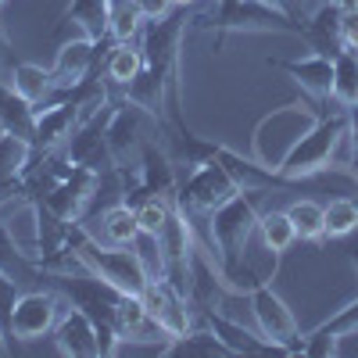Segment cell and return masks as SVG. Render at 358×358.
<instances>
[{
	"label": "cell",
	"instance_id": "cell-1",
	"mask_svg": "<svg viewBox=\"0 0 358 358\" xmlns=\"http://www.w3.org/2000/svg\"><path fill=\"white\" fill-rule=\"evenodd\" d=\"M69 251L83 262V268L97 273L101 280H108L122 294H140L147 287V280H151V268L140 258L136 244H129V248L108 244L97 233H90L83 222H72V229H69Z\"/></svg>",
	"mask_w": 358,
	"mask_h": 358
},
{
	"label": "cell",
	"instance_id": "cell-2",
	"mask_svg": "<svg viewBox=\"0 0 358 358\" xmlns=\"http://www.w3.org/2000/svg\"><path fill=\"white\" fill-rule=\"evenodd\" d=\"M348 118L351 111L344 108H330V111H322L315 122L305 129V136L297 140L287 158L280 162V176L290 179V183H301V179H312L326 169H341L337 165V151H341V143L348 140Z\"/></svg>",
	"mask_w": 358,
	"mask_h": 358
},
{
	"label": "cell",
	"instance_id": "cell-3",
	"mask_svg": "<svg viewBox=\"0 0 358 358\" xmlns=\"http://www.w3.org/2000/svg\"><path fill=\"white\" fill-rule=\"evenodd\" d=\"M334 104H312L308 97L301 101H290L283 108H273L262 122L255 126V136H251V158L262 162L265 169H280V162L287 158V151L305 136V129L315 122L322 111H330Z\"/></svg>",
	"mask_w": 358,
	"mask_h": 358
},
{
	"label": "cell",
	"instance_id": "cell-4",
	"mask_svg": "<svg viewBox=\"0 0 358 358\" xmlns=\"http://www.w3.org/2000/svg\"><path fill=\"white\" fill-rule=\"evenodd\" d=\"M190 25L197 29H212L215 33V47H222V40L229 33H283V36H301V25L294 18H287L276 4L268 0H241L226 11H204V15H194Z\"/></svg>",
	"mask_w": 358,
	"mask_h": 358
},
{
	"label": "cell",
	"instance_id": "cell-5",
	"mask_svg": "<svg viewBox=\"0 0 358 358\" xmlns=\"http://www.w3.org/2000/svg\"><path fill=\"white\" fill-rule=\"evenodd\" d=\"M236 190H244L241 183H236V176L215 162V158H208L194 169H187V179H179V187H176V208L183 212L187 219H197V215H212L215 208L233 197Z\"/></svg>",
	"mask_w": 358,
	"mask_h": 358
},
{
	"label": "cell",
	"instance_id": "cell-6",
	"mask_svg": "<svg viewBox=\"0 0 358 358\" xmlns=\"http://www.w3.org/2000/svg\"><path fill=\"white\" fill-rule=\"evenodd\" d=\"M248 305H251V315H255V326L258 334L268 337L273 344L283 348V355H301V330H297V319L294 312L287 308V301L273 290V283L258 280L251 290H248Z\"/></svg>",
	"mask_w": 358,
	"mask_h": 358
},
{
	"label": "cell",
	"instance_id": "cell-7",
	"mask_svg": "<svg viewBox=\"0 0 358 358\" xmlns=\"http://www.w3.org/2000/svg\"><path fill=\"white\" fill-rule=\"evenodd\" d=\"M115 111V101L108 97L94 115H86L83 122L76 126V133L69 136V143L62 151L69 155L72 165H83V169H94V172H108V169H118L111 151H108V118Z\"/></svg>",
	"mask_w": 358,
	"mask_h": 358
},
{
	"label": "cell",
	"instance_id": "cell-8",
	"mask_svg": "<svg viewBox=\"0 0 358 358\" xmlns=\"http://www.w3.org/2000/svg\"><path fill=\"white\" fill-rule=\"evenodd\" d=\"M65 312V297L50 290V287H25L15 301V315H11V334L18 341H40L47 334H54L57 319Z\"/></svg>",
	"mask_w": 358,
	"mask_h": 358
},
{
	"label": "cell",
	"instance_id": "cell-9",
	"mask_svg": "<svg viewBox=\"0 0 358 358\" xmlns=\"http://www.w3.org/2000/svg\"><path fill=\"white\" fill-rule=\"evenodd\" d=\"M97 183H101V172L72 165V172L62 179V183H57L50 194H43L40 201H33V204L47 208V212L57 215L62 222H83L86 212H90V201H94V194H97Z\"/></svg>",
	"mask_w": 358,
	"mask_h": 358
},
{
	"label": "cell",
	"instance_id": "cell-10",
	"mask_svg": "<svg viewBox=\"0 0 358 358\" xmlns=\"http://www.w3.org/2000/svg\"><path fill=\"white\" fill-rule=\"evenodd\" d=\"M140 301H143L147 312H151V319H158V326L169 334V341L179 337V334H187L194 326L190 297H183L165 276H151V280H147V287L140 290Z\"/></svg>",
	"mask_w": 358,
	"mask_h": 358
},
{
	"label": "cell",
	"instance_id": "cell-11",
	"mask_svg": "<svg viewBox=\"0 0 358 358\" xmlns=\"http://www.w3.org/2000/svg\"><path fill=\"white\" fill-rule=\"evenodd\" d=\"M190 308H194V322H204L208 330H212L229 348V355H283L280 344L262 337L258 330H248L244 322L222 315L215 305H190Z\"/></svg>",
	"mask_w": 358,
	"mask_h": 358
},
{
	"label": "cell",
	"instance_id": "cell-12",
	"mask_svg": "<svg viewBox=\"0 0 358 358\" xmlns=\"http://www.w3.org/2000/svg\"><path fill=\"white\" fill-rule=\"evenodd\" d=\"M273 69L287 72L297 86H301V97H308L312 104H334V57H322L315 50H308L305 57H280V62H268Z\"/></svg>",
	"mask_w": 358,
	"mask_h": 358
},
{
	"label": "cell",
	"instance_id": "cell-13",
	"mask_svg": "<svg viewBox=\"0 0 358 358\" xmlns=\"http://www.w3.org/2000/svg\"><path fill=\"white\" fill-rule=\"evenodd\" d=\"M97 57H101V43H97V40H90V36H83V33L72 36V40H65L62 47H57L54 65H50L54 83L62 86V90L86 83L90 72H94V65H97Z\"/></svg>",
	"mask_w": 358,
	"mask_h": 358
},
{
	"label": "cell",
	"instance_id": "cell-14",
	"mask_svg": "<svg viewBox=\"0 0 358 358\" xmlns=\"http://www.w3.org/2000/svg\"><path fill=\"white\" fill-rule=\"evenodd\" d=\"M358 334V297L348 301L344 308H337L330 319H322L312 334L301 337V355L308 358H330L337 355V344L344 337H355Z\"/></svg>",
	"mask_w": 358,
	"mask_h": 358
},
{
	"label": "cell",
	"instance_id": "cell-15",
	"mask_svg": "<svg viewBox=\"0 0 358 358\" xmlns=\"http://www.w3.org/2000/svg\"><path fill=\"white\" fill-rule=\"evenodd\" d=\"M50 337H54L57 351L69 355V358H97V355H101L94 322H90L86 312H79V308H72V305H65V312H62V319H57V326H54Z\"/></svg>",
	"mask_w": 358,
	"mask_h": 358
},
{
	"label": "cell",
	"instance_id": "cell-16",
	"mask_svg": "<svg viewBox=\"0 0 358 358\" xmlns=\"http://www.w3.org/2000/svg\"><path fill=\"white\" fill-rule=\"evenodd\" d=\"M341 18H344V11L334 0H322V4L301 22V40L308 43V50H315L322 57H337L341 50H348L344 40H341Z\"/></svg>",
	"mask_w": 358,
	"mask_h": 358
},
{
	"label": "cell",
	"instance_id": "cell-17",
	"mask_svg": "<svg viewBox=\"0 0 358 358\" xmlns=\"http://www.w3.org/2000/svg\"><path fill=\"white\" fill-rule=\"evenodd\" d=\"M62 25H76L83 36L90 40H111V0H69V8L62 11Z\"/></svg>",
	"mask_w": 358,
	"mask_h": 358
},
{
	"label": "cell",
	"instance_id": "cell-18",
	"mask_svg": "<svg viewBox=\"0 0 358 358\" xmlns=\"http://www.w3.org/2000/svg\"><path fill=\"white\" fill-rule=\"evenodd\" d=\"M8 86L15 90L18 97H25L29 104H36V108H43L54 97V90H57L54 72L43 69V65H33V62H15V69L8 72Z\"/></svg>",
	"mask_w": 358,
	"mask_h": 358
},
{
	"label": "cell",
	"instance_id": "cell-19",
	"mask_svg": "<svg viewBox=\"0 0 358 358\" xmlns=\"http://www.w3.org/2000/svg\"><path fill=\"white\" fill-rule=\"evenodd\" d=\"M0 122H4V133H15V136L33 143V133H36V104H29L25 97H18L8 83H0Z\"/></svg>",
	"mask_w": 358,
	"mask_h": 358
},
{
	"label": "cell",
	"instance_id": "cell-20",
	"mask_svg": "<svg viewBox=\"0 0 358 358\" xmlns=\"http://www.w3.org/2000/svg\"><path fill=\"white\" fill-rule=\"evenodd\" d=\"M101 222V233H104V241L108 244H136L140 241V219H136V208L126 204V201H115L111 208H104V212L97 215Z\"/></svg>",
	"mask_w": 358,
	"mask_h": 358
},
{
	"label": "cell",
	"instance_id": "cell-21",
	"mask_svg": "<svg viewBox=\"0 0 358 358\" xmlns=\"http://www.w3.org/2000/svg\"><path fill=\"white\" fill-rule=\"evenodd\" d=\"M258 241H262V248L268 255H273V262H280L297 244V229H294V222L287 215V208H283V212H262V219H258Z\"/></svg>",
	"mask_w": 358,
	"mask_h": 358
},
{
	"label": "cell",
	"instance_id": "cell-22",
	"mask_svg": "<svg viewBox=\"0 0 358 358\" xmlns=\"http://www.w3.org/2000/svg\"><path fill=\"white\" fill-rule=\"evenodd\" d=\"M162 355H194V358H215V355H229V348L208 330L204 322H197V326H190L187 334H179V337H172L165 348H162Z\"/></svg>",
	"mask_w": 358,
	"mask_h": 358
},
{
	"label": "cell",
	"instance_id": "cell-23",
	"mask_svg": "<svg viewBox=\"0 0 358 358\" xmlns=\"http://www.w3.org/2000/svg\"><path fill=\"white\" fill-rule=\"evenodd\" d=\"M140 69H143V50H140V40H133V43H115L111 50H108V57H104V79L111 83V86H129L136 76H140Z\"/></svg>",
	"mask_w": 358,
	"mask_h": 358
},
{
	"label": "cell",
	"instance_id": "cell-24",
	"mask_svg": "<svg viewBox=\"0 0 358 358\" xmlns=\"http://www.w3.org/2000/svg\"><path fill=\"white\" fill-rule=\"evenodd\" d=\"M334 104L358 111V50H341L334 57Z\"/></svg>",
	"mask_w": 358,
	"mask_h": 358
},
{
	"label": "cell",
	"instance_id": "cell-25",
	"mask_svg": "<svg viewBox=\"0 0 358 358\" xmlns=\"http://www.w3.org/2000/svg\"><path fill=\"white\" fill-rule=\"evenodd\" d=\"M287 215L297 229V241H308V244H322L326 241V215H322V204L315 201H294L287 208Z\"/></svg>",
	"mask_w": 358,
	"mask_h": 358
},
{
	"label": "cell",
	"instance_id": "cell-26",
	"mask_svg": "<svg viewBox=\"0 0 358 358\" xmlns=\"http://www.w3.org/2000/svg\"><path fill=\"white\" fill-rule=\"evenodd\" d=\"M322 215H326V241H344L358 229V201L334 197L330 204H322Z\"/></svg>",
	"mask_w": 358,
	"mask_h": 358
},
{
	"label": "cell",
	"instance_id": "cell-27",
	"mask_svg": "<svg viewBox=\"0 0 358 358\" xmlns=\"http://www.w3.org/2000/svg\"><path fill=\"white\" fill-rule=\"evenodd\" d=\"M29 162H33V143L15 133H0V179L22 176Z\"/></svg>",
	"mask_w": 358,
	"mask_h": 358
},
{
	"label": "cell",
	"instance_id": "cell-28",
	"mask_svg": "<svg viewBox=\"0 0 358 358\" xmlns=\"http://www.w3.org/2000/svg\"><path fill=\"white\" fill-rule=\"evenodd\" d=\"M172 212H176V201H172V197H151V201L136 204L140 233H147V236H158V233L165 229V222L172 219Z\"/></svg>",
	"mask_w": 358,
	"mask_h": 358
},
{
	"label": "cell",
	"instance_id": "cell-29",
	"mask_svg": "<svg viewBox=\"0 0 358 358\" xmlns=\"http://www.w3.org/2000/svg\"><path fill=\"white\" fill-rule=\"evenodd\" d=\"M22 290H25V287H22L15 276H8L4 268H0V330L8 334V341L15 337V334H11V315H15V301H18Z\"/></svg>",
	"mask_w": 358,
	"mask_h": 358
},
{
	"label": "cell",
	"instance_id": "cell-30",
	"mask_svg": "<svg viewBox=\"0 0 358 358\" xmlns=\"http://www.w3.org/2000/svg\"><path fill=\"white\" fill-rule=\"evenodd\" d=\"M268 4H276L287 18H294L297 25H301V22H305V18H308V15H312L319 4H322V0H268Z\"/></svg>",
	"mask_w": 358,
	"mask_h": 358
},
{
	"label": "cell",
	"instance_id": "cell-31",
	"mask_svg": "<svg viewBox=\"0 0 358 358\" xmlns=\"http://www.w3.org/2000/svg\"><path fill=\"white\" fill-rule=\"evenodd\" d=\"M136 4V11L151 22V18H165L169 11H172V0H133Z\"/></svg>",
	"mask_w": 358,
	"mask_h": 358
},
{
	"label": "cell",
	"instance_id": "cell-32",
	"mask_svg": "<svg viewBox=\"0 0 358 358\" xmlns=\"http://www.w3.org/2000/svg\"><path fill=\"white\" fill-rule=\"evenodd\" d=\"M341 40H344L348 50H358V11L341 18Z\"/></svg>",
	"mask_w": 358,
	"mask_h": 358
},
{
	"label": "cell",
	"instance_id": "cell-33",
	"mask_svg": "<svg viewBox=\"0 0 358 358\" xmlns=\"http://www.w3.org/2000/svg\"><path fill=\"white\" fill-rule=\"evenodd\" d=\"M15 62H18V57H15V47L8 43L4 33H0V83H8V72L15 69Z\"/></svg>",
	"mask_w": 358,
	"mask_h": 358
},
{
	"label": "cell",
	"instance_id": "cell-34",
	"mask_svg": "<svg viewBox=\"0 0 358 358\" xmlns=\"http://www.w3.org/2000/svg\"><path fill=\"white\" fill-rule=\"evenodd\" d=\"M348 147H351V158L358 162V111H351L348 118Z\"/></svg>",
	"mask_w": 358,
	"mask_h": 358
},
{
	"label": "cell",
	"instance_id": "cell-35",
	"mask_svg": "<svg viewBox=\"0 0 358 358\" xmlns=\"http://www.w3.org/2000/svg\"><path fill=\"white\" fill-rule=\"evenodd\" d=\"M334 4L344 11V15H351V11H358V0H334Z\"/></svg>",
	"mask_w": 358,
	"mask_h": 358
},
{
	"label": "cell",
	"instance_id": "cell-36",
	"mask_svg": "<svg viewBox=\"0 0 358 358\" xmlns=\"http://www.w3.org/2000/svg\"><path fill=\"white\" fill-rule=\"evenodd\" d=\"M0 355H11V341H8L4 330H0Z\"/></svg>",
	"mask_w": 358,
	"mask_h": 358
},
{
	"label": "cell",
	"instance_id": "cell-37",
	"mask_svg": "<svg viewBox=\"0 0 358 358\" xmlns=\"http://www.w3.org/2000/svg\"><path fill=\"white\" fill-rule=\"evenodd\" d=\"M233 4H241V0H215V11H226V8H233Z\"/></svg>",
	"mask_w": 358,
	"mask_h": 358
},
{
	"label": "cell",
	"instance_id": "cell-38",
	"mask_svg": "<svg viewBox=\"0 0 358 358\" xmlns=\"http://www.w3.org/2000/svg\"><path fill=\"white\" fill-rule=\"evenodd\" d=\"M348 262H351V268L358 273V248H351V251H348Z\"/></svg>",
	"mask_w": 358,
	"mask_h": 358
},
{
	"label": "cell",
	"instance_id": "cell-39",
	"mask_svg": "<svg viewBox=\"0 0 358 358\" xmlns=\"http://www.w3.org/2000/svg\"><path fill=\"white\" fill-rule=\"evenodd\" d=\"M197 0H172V8H194Z\"/></svg>",
	"mask_w": 358,
	"mask_h": 358
},
{
	"label": "cell",
	"instance_id": "cell-40",
	"mask_svg": "<svg viewBox=\"0 0 358 358\" xmlns=\"http://www.w3.org/2000/svg\"><path fill=\"white\" fill-rule=\"evenodd\" d=\"M4 4H8V0H0V8H4Z\"/></svg>",
	"mask_w": 358,
	"mask_h": 358
}]
</instances>
